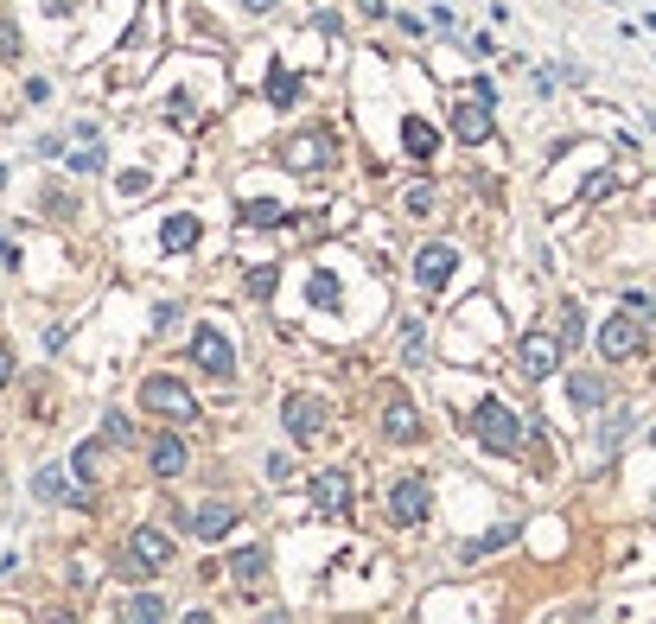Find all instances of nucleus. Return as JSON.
<instances>
[{
	"label": "nucleus",
	"instance_id": "obj_18",
	"mask_svg": "<svg viewBox=\"0 0 656 624\" xmlns=\"http://www.w3.org/2000/svg\"><path fill=\"white\" fill-rule=\"evenodd\" d=\"M198 242V217H166V230H160V249L166 255H185Z\"/></svg>",
	"mask_w": 656,
	"mask_h": 624
},
{
	"label": "nucleus",
	"instance_id": "obj_12",
	"mask_svg": "<svg viewBox=\"0 0 656 624\" xmlns=\"http://www.w3.org/2000/svg\"><path fill=\"white\" fill-rule=\"evenodd\" d=\"M32 491L45 497V504H90V497L71 484V472L64 465H39V478H32Z\"/></svg>",
	"mask_w": 656,
	"mask_h": 624
},
{
	"label": "nucleus",
	"instance_id": "obj_27",
	"mask_svg": "<svg viewBox=\"0 0 656 624\" xmlns=\"http://www.w3.org/2000/svg\"><path fill=\"white\" fill-rule=\"evenodd\" d=\"M402 357L408 363H427V332H421V325H408V332H402Z\"/></svg>",
	"mask_w": 656,
	"mask_h": 624
},
{
	"label": "nucleus",
	"instance_id": "obj_19",
	"mask_svg": "<svg viewBox=\"0 0 656 624\" xmlns=\"http://www.w3.org/2000/svg\"><path fill=\"white\" fill-rule=\"evenodd\" d=\"M567 395H574V408H606V376H593V370H586V376H574V383H567Z\"/></svg>",
	"mask_w": 656,
	"mask_h": 624
},
{
	"label": "nucleus",
	"instance_id": "obj_7",
	"mask_svg": "<svg viewBox=\"0 0 656 624\" xmlns=\"http://www.w3.org/2000/svg\"><path fill=\"white\" fill-rule=\"evenodd\" d=\"M427 510H434L427 478H395L389 484V516H395V523H427Z\"/></svg>",
	"mask_w": 656,
	"mask_h": 624
},
{
	"label": "nucleus",
	"instance_id": "obj_17",
	"mask_svg": "<svg viewBox=\"0 0 656 624\" xmlns=\"http://www.w3.org/2000/svg\"><path fill=\"white\" fill-rule=\"evenodd\" d=\"M77 134H83V141H77L71 153H64V160H71L77 172H102V134L90 128V121H83V128H77Z\"/></svg>",
	"mask_w": 656,
	"mask_h": 624
},
{
	"label": "nucleus",
	"instance_id": "obj_11",
	"mask_svg": "<svg viewBox=\"0 0 656 624\" xmlns=\"http://www.w3.org/2000/svg\"><path fill=\"white\" fill-rule=\"evenodd\" d=\"M281 414H287V433H293L300 446H313V433L325 427V408L313 402V395H300V389L287 395V408H281Z\"/></svg>",
	"mask_w": 656,
	"mask_h": 624
},
{
	"label": "nucleus",
	"instance_id": "obj_21",
	"mask_svg": "<svg viewBox=\"0 0 656 624\" xmlns=\"http://www.w3.org/2000/svg\"><path fill=\"white\" fill-rule=\"evenodd\" d=\"M402 147L414 153V160H427V153H434V147H440V134H434V128H427V121H421V115H408V128H402Z\"/></svg>",
	"mask_w": 656,
	"mask_h": 624
},
{
	"label": "nucleus",
	"instance_id": "obj_20",
	"mask_svg": "<svg viewBox=\"0 0 656 624\" xmlns=\"http://www.w3.org/2000/svg\"><path fill=\"white\" fill-rule=\"evenodd\" d=\"M268 102H274V109H293V102H300V77H293L287 64H274V71H268Z\"/></svg>",
	"mask_w": 656,
	"mask_h": 624
},
{
	"label": "nucleus",
	"instance_id": "obj_32",
	"mask_svg": "<svg viewBox=\"0 0 656 624\" xmlns=\"http://www.w3.org/2000/svg\"><path fill=\"white\" fill-rule=\"evenodd\" d=\"M249 7H255V13H268V7H274V0H249Z\"/></svg>",
	"mask_w": 656,
	"mask_h": 624
},
{
	"label": "nucleus",
	"instance_id": "obj_10",
	"mask_svg": "<svg viewBox=\"0 0 656 624\" xmlns=\"http://www.w3.org/2000/svg\"><path fill=\"white\" fill-rule=\"evenodd\" d=\"M383 440L389 446H414V440H421V408H414L408 395H395V402L383 408Z\"/></svg>",
	"mask_w": 656,
	"mask_h": 624
},
{
	"label": "nucleus",
	"instance_id": "obj_25",
	"mask_svg": "<svg viewBox=\"0 0 656 624\" xmlns=\"http://www.w3.org/2000/svg\"><path fill=\"white\" fill-rule=\"evenodd\" d=\"M77 478H83V484L102 478V440H83V446H77Z\"/></svg>",
	"mask_w": 656,
	"mask_h": 624
},
{
	"label": "nucleus",
	"instance_id": "obj_4",
	"mask_svg": "<svg viewBox=\"0 0 656 624\" xmlns=\"http://www.w3.org/2000/svg\"><path fill=\"white\" fill-rule=\"evenodd\" d=\"M166 561H172V542H166V529H141V535L128 542V554H122L115 567H122L128 580H141V574H160Z\"/></svg>",
	"mask_w": 656,
	"mask_h": 624
},
{
	"label": "nucleus",
	"instance_id": "obj_15",
	"mask_svg": "<svg viewBox=\"0 0 656 624\" xmlns=\"http://www.w3.org/2000/svg\"><path fill=\"white\" fill-rule=\"evenodd\" d=\"M192 529L204 535V542H217V535L236 529V510H230V504H198V510H192Z\"/></svg>",
	"mask_w": 656,
	"mask_h": 624
},
{
	"label": "nucleus",
	"instance_id": "obj_29",
	"mask_svg": "<svg viewBox=\"0 0 656 624\" xmlns=\"http://www.w3.org/2000/svg\"><path fill=\"white\" fill-rule=\"evenodd\" d=\"M625 312H637V319H656V293H625Z\"/></svg>",
	"mask_w": 656,
	"mask_h": 624
},
{
	"label": "nucleus",
	"instance_id": "obj_16",
	"mask_svg": "<svg viewBox=\"0 0 656 624\" xmlns=\"http://www.w3.org/2000/svg\"><path fill=\"white\" fill-rule=\"evenodd\" d=\"M147 459H153V472H160V478H179V472H185V440L160 433V440L147 446Z\"/></svg>",
	"mask_w": 656,
	"mask_h": 624
},
{
	"label": "nucleus",
	"instance_id": "obj_31",
	"mask_svg": "<svg viewBox=\"0 0 656 624\" xmlns=\"http://www.w3.org/2000/svg\"><path fill=\"white\" fill-rule=\"evenodd\" d=\"M13 383V351H7V338H0V389Z\"/></svg>",
	"mask_w": 656,
	"mask_h": 624
},
{
	"label": "nucleus",
	"instance_id": "obj_2",
	"mask_svg": "<svg viewBox=\"0 0 656 624\" xmlns=\"http://www.w3.org/2000/svg\"><path fill=\"white\" fill-rule=\"evenodd\" d=\"M141 408L166 414V421H198V395L179 383V376H147L141 383Z\"/></svg>",
	"mask_w": 656,
	"mask_h": 624
},
{
	"label": "nucleus",
	"instance_id": "obj_33",
	"mask_svg": "<svg viewBox=\"0 0 656 624\" xmlns=\"http://www.w3.org/2000/svg\"><path fill=\"white\" fill-rule=\"evenodd\" d=\"M644 26H650V32H656V13H650V20H644Z\"/></svg>",
	"mask_w": 656,
	"mask_h": 624
},
{
	"label": "nucleus",
	"instance_id": "obj_26",
	"mask_svg": "<svg viewBox=\"0 0 656 624\" xmlns=\"http://www.w3.org/2000/svg\"><path fill=\"white\" fill-rule=\"evenodd\" d=\"M128 618H166V599L160 593H134L128 599Z\"/></svg>",
	"mask_w": 656,
	"mask_h": 624
},
{
	"label": "nucleus",
	"instance_id": "obj_23",
	"mask_svg": "<svg viewBox=\"0 0 656 624\" xmlns=\"http://www.w3.org/2000/svg\"><path fill=\"white\" fill-rule=\"evenodd\" d=\"M561 344H567V351H574V344H586V312H580L574 300L561 306Z\"/></svg>",
	"mask_w": 656,
	"mask_h": 624
},
{
	"label": "nucleus",
	"instance_id": "obj_5",
	"mask_svg": "<svg viewBox=\"0 0 656 624\" xmlns=\"http://www.w3.org/2000/svg\"><path fill=\"white\" fill-rule=\"evenodd\" d=\"M192 363L204 376H217V383H230V376H236V351H230V338H223L217 325H198V332H192Z\"/></svg>",
	"mask_w": 656,
	"mask_h": 624
},
{
	"label": "nucleus",
	"instance_id": "obj_14",
	"mask_svg": "<svg viewBox=\"0 0 656 624\" xmlns=\"http://www.w3.org/2000/svg\"><path fill=\"white\" fill-rule=\"evenodd\" d=\"M230 574H236V586L255 599V593H262V574H268V554H262V548H236V554H230Z\"/></svg>",
	"mask_w": 656,
	"mask_h": 624
},
{
	"label": "nucleus",
	"instance_id": "obj_28",
	"mask_svg": "<svg viewBox=\"0 0 656 624\" xmlns=\"http://www.w3.org/2000/svg\"><path fill=\"white\" fill-rule=\"evenodd\" d=\"M128 433H134V421H128L122 408H109V414H102V440H128Z\"/></svg>",
	"mask_w": 656,
	"mask_h": 624
},
{
	"label": "nucleus",
	"instance_id": "obj_24",
	"mask_svg": "<svg viewBox=\"0 0 656 624\" xmlns=\"http://www.w3.org/2000/svg\"><path fill=\"white\" fill-rule=\"evenodd\" d=\"M516 542V529H491V535H478V542H465L459 554H465V561H478V554H497V548H510Z\"/></svg>",
	"mask_w": 656,
	"mask_h": 624
},
{
	"label": "nucleus",
	"instance_id": "obj_22",
	"mask_svg": "<svg viewBox=\"0 0 656 624\" xmlns=\"http://www.w3.org/2000/svg\"><path fill=\"white\" fill-rule=\"evenodd\" d=\"M287 160L293 166H332V141H293Z\"/></svg>",
	"mask_w": 656,
	"mask_h": 624
},
{
	"label": "nucleus",
	"instance_id": "obj_30",
	"mask_svg": "<svg viewBox=\"0 0 656 624\" xmlns=\"http://www.w3.org/2000/svg\"><path fill=\"white\" fill-rule=\"evenodd\" d=\"M0 58H20V32L13 26H0Z\"/></svg>",
	"mask_w": 656,
	"mask_h": 624
},
{
	"label": "nucleus",
	"instance_id": "obj_6",
	"mask_svg": "<svg viewBox=\"0 0 656 624\" xmlns=\"http://www.w3.org/2000/svg\"><path fill=\"white\" fill-rule=\"evenodd\" d=\"M453 268H459V249H453V242H427V249L414 255V287L440 293L446 281H453Z\"/></svg>",
	"mask_w": 656,
	"mask_h": 624
},
{
	"label": "nucleus",
	"instance_id": "obj_8",
	"mask_svg": "<svg viewBox=\"0 0 656 624\" xmlns=\"http://www.w3.org/2000/svg\"><path fill=\"white\" fill-rule=\"evenodd\" d=\"M637 344H644V332H637V312H612L606 325H599V357H631Z\"/></svg>",
	"mask_w": 656,
	"mask_h": 624
},
{
	"label": "nucleus",
	"instance_id": "obj_9",
	"mask_svg": "<svg viewBox=\"0 0 656 624\" xmlns=\"http://www.w3.org/2000/svg\"><path fill=\"white\" fill-rule=\"evenodd\" d=\"M453 134H459L465 147H472V141H491V102H485V96H459V102H453Z\"/></svg>",
	"mask_w": 656,
	"mask_h": 624
},
{
	"label": "nucleus",
	"instance_id": "obj_3",
	"mask_svg": "<svg viewBox=\"0 0 656 624\" xmlns=\"http://www.w3.org/2000/svg\"><path fill=\"white\" fill-rule=\"evenodd\" d=\"M561 332H529L523 344H516V370L529 376V383H542V376H555L561 370Z\"/></svg>",
	"mask_w": 656,
	"mask_h": 624
},
{
	"label": "nucleus",
	"instance_id": "obj_1",
	"mask_svg": "<svg viewBox=\"0 0 656 624\" xmlns=\"http://www.w3.org/2000/svg\"><path fill=\"white\" fill-rule=\"evenodd\" d=\"M465 433H472L485 453H516V440H523V421H516L510 402L485 395V402H472V414H465Z\"/></svg>",
	"mask_w": 656,
	"mask_h": 624
},
{
	"label": "nucleus",
	"instance_id": "obj_13",
	"mask_svg": "<svg viewBox=\"0 0 656 624\" xmlns=\"http://www.w3.org/2000/svg\"><path fill=\"white\" fill-rule=\"evenodd\" d=\"M313 504L325 516H344V510H351V478H344V472H319L313 478Z\"/></svg>",
	"mask_w": 656,
	"mask_h": 624
}]
</instances>
